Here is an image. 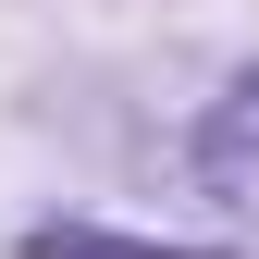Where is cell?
Returning a JSON list of instances; mask_svg holds the SVG:
<instances>
[{"instance_id":"obj_1","label":"cell","mask_w":259,"mask_h":259,"mask_svg":"<svg viewBox=\"0 0 259 259\" xmlns=\"http://www.w3.org/2000/svg\"><path fill=\"white\" fill-rule=\"evenodd\" d=\"M198 173H210L222 198H235V210L259 222V74H247L222 111H210V136H198Z\"/></svg>"},{"instance_id":"obj_2","label":"cell","mask_w":259,"mask_h":259,"mask_svg":"<svg viewBox=\"0 0 259 259\" xmlns=\"http://www.w3.org/2000/svg\"><path fill=\"white\" fill-rule=\"evenodd\" d=\"M25 259H210V247H123V235H87V222H37Z\"/></svg>"}]
</instances>
